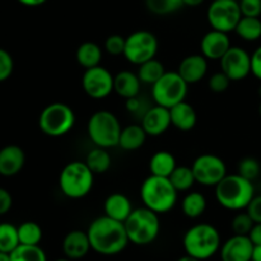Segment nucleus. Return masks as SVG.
<instances>
[{"label":"nucleus","mask_w":261,"mask_h":261,"mask_svg":"<svg viewBox=\"0 0 261 261\" xmlns=\"http://www.w3.org/2000/svg\"><path fill=\"white\" fill-rule=\"evenodd\" d=\"M140 106H142V102H140V99L138 98V97H133V98L126 99V102H125V107H126L127 111L132 112V114L139 111Z\"/></svg>","instance_id":"49530a36"},{"label":"nucleus","mask_w":261,"mask_h":261,"mask_svg":"<svg viewBox=\"0 0 261 261\" xmlns=\"http://www.w3.org/2000/svg\"><path fill=\"white\" fill-rule=\"evenodd\" d=\"M160 214L150 209H133L132 214L124 222L127 237L132 244L138 246H145L155 241L161 231Z\"/></svg>","instance_id":"39448f33"},{"label":"nucleus","mask_w":261,"mask_h":261,"mask_svg":"<svg viewBox=\"0 0 261 261\" xmlns=\"http://www.w3.org/2000/svg\"><path fill=\"white\" fill-rule=\"evenodd\" d=\"M189 84L177 71H166L152 86V98L155 105L171 109L185 101Z\"/></svg>","instance_id":"1a4fd4ad"},{"label":"nucleus","mask_w":261,"mask_h":261,"mask_svg":"<svg viewBox=\"0 0 261 261\" xmlns=\"http://www.w3.org/2000/svg\"><path fill=\"white\" fill-rule=\"evenodd\" d=\"M196 184L203 186L216 188L228 173L227 166L221 157L211 153H205L195 158L191 165Z\"/></svg>","instance_id":"f8f14e48"},{"label":"nucleus","mask_w":261,"mask_h":261,"mask_svg":"<svg viewBox=\"0 0 261 261\" xmlns=\"http://www.w3.org/2000/svg\"><path fill=\"white\" fill-rule=\"evenodd\" d=\"M182 245L188 255L201 261L208 260L221 250V234L212 224L199 223L185 232Z\"/></svg>","instance_id":"20e7f679"},{"label":"nucleus","mask_w":261,"mask_h":261,"mask_svg":"<svg viewBox=\"0 0 261 261\" xmlns=\"http://www.w3.org/2000/svg\"><path fill=\"white\" fill-rule=\"evenodd\" d=\"M255 196L252 181L241 175H227L216 186V199L222 208L227 211L240 212L247 208Z\"/></svg>","instance_id":"f03ea898"},{"label":"nucleus","mask_w":261,"mask_h":261,"mask_svg":"<svg viewBox=\"0 0 261 261\" xmlns=\"http://www.w3.org/2000/svg\"><path fill=\"white\" fill-rule=\"evenodd\" d=\"M181 208H182V213L188 218H199V217L205 213L206 198L199 191H190V193L184 196Z\"/></svg>","instance_id":"bb28decb"},{"label":"nucleus","mask_w":261,"mask_h":261,"mask_svg":"<svg viewBox=\"0 0 261 261\" xmlns=\"http://www.w3.org/2000/svg\"><path fill=\"white\" fill-rule=\"evenodd\" d=\"M250 240L254 245H261V223H255L249 233Z\"/></svg>","instance_id":"a18cd8bd"},{"label":"nucleus","mask_w":261,"mask_h":261,"mask_svg":"<svg viewBox=\"0 0 261 261\" xmlns=\"http://www.w3.org/2000/svg\"><path fill=\"white\" fill-rule=\"evenodd\" d=\"M240 9L242 17H255L261 15V0H240Z\"/></svg>","instance_id":"a19ab883"},{"label":"nucleus","mask_w":261,"mask_h":261,"mask_svg":"<svg viewBox=\"0 0 261 261\" xmlns=\"http://www.w3.org/2000/svg\"><path fill=\"white\" fill-rule=\"evenodd\" d=\"M231 46L228 33L217 30L206 32L200 41L201 55L208 60H221Z\"/></svg>","instance_id":"dca6fc26"},{"label":"nucleus","mask_w":261,"mask_h":261,"mask_svg":"<svg viewBox=\"0 0 261 261\" xmlns=\"http://www.w3.org/2000/svg\"><path fill=\"white\" fill-rule=\"evenodd\" d=\"M13 204L12 195L9 194V191L5 190V189L0 188V216L3 214H7L10 211Z\"/></svg>","instance_id":"c03bdc74"},{"label":"nucleus","mask_w":261,"mask_h":261,"mask_svg":"<svg viewBox=\"0 0 261 261\" xmlns=\"http://www.w3.org/2000/svg\"><path fill=\"white\" fill-rule=\"evenodd\" d=\"M20 245H40L42 240V229L36 222H24L18 227Z\"/></svg>","instance_id":"72a5a7b5"},{"label":"nucleus","mask_w":261,"mask_h":261,"mask_svg":"<svg viewBox=\"0 0 261 261\" xmlns=\"http://www.w3.org/2000/svg\"><path fill=\"white\" fill-rule=\"evenodd\" d=\"M229 84H231V79L223 73V71H218L211 75L208 79V87L212 92L214 93H223L228 89Z\"/></svg>","instance_id":"4c0bfd02"},{"label":"nucleus","mask_w":261,"mask_h":261,"mask_svg":"<svg viewBox=\"0 0 261 261\" xmlns=\"http://www.w3.org/2000/svg\"><path fill=\"white\" fill-rule=\"evenodd\" d=\"M147 137L148 134L143 129L142 125H127V126L122 127L121 130V134H120L119 139V147H121V149L126 150V152L138 150L139 148H142L144 145Z\"/></svg>","instance_id":"b1692460"},{"label":"nucleus","mask_w":261,"mask_h":261,"mask_svg":"<svg viewBox=\"0 0 261 261\" xmlns=\"http://www.w3.org/2000/svg\"><path fill=\"white\" fill-rule=\"evenodd\" d=\"M10 261H47L40 245H19L10 252Z\"/></svg>","instance_id":"7c9ffc66"},{"label":"nucleus","mask_w":261,"mask_h":261,"mask_svg":"<svg viewBox=\"0 0 261 261\" xmlns=\"http://www.w3.org/2000/svg\"><path fill=\"white\" fill-rule=\"evenodd\" d=\"M105 216L124 223L132 214L133 205L130 199L121 193H114L106 198L103 203Z\"/></svg>","instance_id":"4be33fe9"},{"label":"nucleus","mask_w":261,"mask_h":261,"mask_svg":"<svg viewBox=\"0 0 261 261\" xmlns=\"http://www.w3.org/2000/svg\"><path fill=\"white\" fill-rule=\"evenodd\" d=\"M259 114H260V116H261V102H260V106H259Z\"/></svg>","instance_id":"5fc2aeb1"},{"label":"nucleus","mask_w":261,"mask_h":261,"mask_svg":"<svg viewBox=\"0 0 261 261\" xmlns=\"http://www.w3.org/2000/svg\"><path fill=\"white\" fill-rule=\"evenodd\" d=\"M254 244L249 236L233 234L221 246L222 261H251Z\"/></svg>","instance_id":"2eb2a0df"},{"label":"nucleus","mask_w":261,"mask_h":261,"mask_svg":"<svg viewBox=\"0 0 261 261\" xmlns=\"http://www.w3.org/2000/svg\"><path fill=\"white\" fill-rule=\"evenodd\" d=\"M219 61L221 70L231 82L244 81L251 73V55L240 46H231Z\"/></svg>","instance_id":"4468645a"},{"label":"nucleus","mask_w":261,"mask_h":261,"mask_svg":"<svg viewBox=\"0 0 261 261\" xmlns=\"http://www.w3.org/2000/svg\"><path fill=\"white\" fill-rule=\"evenodd\" d=\"M121 125L119 119L107 110H99L94 112L87 124V133L89 139L96 147L109 148L119 145L120 134H121Z\"/></svg>","instance_id":"0eeeda50"},{"label":"nucleus","mask_w":261,"mask_h":261,"mask_svg":"<svg viewBox=\"0 0 261 261\" xmlns=\"http://www.w3.org/2000/svg\"><path fill=\"white\" fill-rule=\"evenodd\" d=\"M75 124V114L66 103L54 102L41 111L38 126L43 134L48 137H63L71 132Z\"/></svg>","instance_id":"6e6552de"},{"label":"nucleus","mask_w":261,"mask_h":261,"mask_svg":"<svg viewBox=\"0 0 261 261\" xmlns=\"http://www.w3.org/2000/svg\"><path fill=\"white\" fill-rule=\"evenodd\" d=\"M94 173L86 162L73 161L61 170L59 176V188L69 199H82L93 189Z\"/></svg>","instance_id":"423d86ee"},{"label":"nucleus","mask_w":261,"mask_h":261,"mask_svg":"<svg viewBox=\"0 0 261 261\" xmlns=\"http://www.w3.org/2000/svg\"><path fill=\"white\" fill-rule=\"evenodd\" d=\"M166 73L165 65L161 63L157 59H150V60L145 61V63L140 64L138 68V76H139L140 82L144 84H153Z\"/></svg>","instance_id":"c756f323"},{"label":"nucleus","mask_w":261,"mask_h":261,"mask_svg":"<svg viewBox=\"0 0 261 261\" xmlns=\"http://www.w3.org/2000/svg\"><path fill=\"white\" fill-rule=\"evenodd\" d=\"M55 261H73V260H70V259H68V257H66V259H59V260H55Z\"/></svg>","instance_id":"864d4df0"},{"label":"nucleus","mask_w":261,"mask_h":261,"mask_svg":"<svg viewBox=\"0 0 261 261\" xmlns=\"http://www.w3.org/2000/svg\"><path fill=\"white\" fill-rule=\"evenodd\" d=\"M19 245L18 227L10 223H0V251L10 254Z\"/></svg>","instance_id":"473e14b6"},{"label":"nucleus","mask_w":261,"mask_h":261,"mask_svg":"<svg viewBox=\"0 0 261 261\" xmlns=\"http://www.w3.org/2000/svg\"><path fill=\"white\" fill-rule=\"evenodd\" d=\"M91 249L105 256L117 255L126 249L129 244L126 229L122 222L102 216L91 222L87 229Z\"/></svg>","instance_id":"f257e3e1"},{"label":"nucleus","mask_w":261,"mask_h":261,"mask_svg":"<svg viewBox=\"0 0 261 261\" xmlns=\"http://www.w3.org/2000/svg\"><path fill=\"white\" fill-rule=\"evenodd\" d=\"M91 249V242H89L88 234L84 231L74 229L70 231L63 241V251L68 259L79 260L83 259Z\"/></svg>","instance_id":"aec40b11"},{"label":"nucleus","mask_w":261,"mask_h":261,"mask_svg":"<svg viewBox=\"0 0 261 261\" xmlns=\"http://www.w3.org/2000/svg\"><path fill=\"white\" fill-rule=\"evenodd\" d=\"M18 2L25 7H40V5L45 4L47 0H18Z\"/></svg>","instance_id":"de8ad7c7"},{"label":"nucleus","mask_w":261,"mask_h":261,"mask_svg":"<svg viewBox=\"0 0 261 261\" xmlns=\"http://www.w3.org/2000/svg\"><path fill=\"white\" fill-rule=\"evenodd\" d=\"M259 94H260V97H261V86H260V88H259Z\"/></svg>","instance_id":"6e6d98bb"},{"label":"nucleus","mask_w":261,"mask_h":261,"mask_svg":"<svg viewBox=\"0 0 261 261\" xmlns=\"http://www.w3.org/2000/svg\"><path fill=\"white\" fill-rule=\"evenodd\" d=\"M261 166L256 158L246 157L242 158L239 163V175L247 178L250 181H254L260 175Z\"/></svg>","instance_id":"e433bc0d"},{"label":"nucleus","mask_w":261,"mask_h":261,"mask_svg":"<svg viewBox=\"0 0 261 261\" xmlns=\"http://www.w3.org/2000/svg\"><path fill=\"white\" fill-rule=\"evenodd\" d=\"M140 125L149 137L162 135L171 126L170 109H166V107L160 106V105L150 107L143 115L142 124Z\"/></svg>","instance_id":"f3484780"},{"label":"nucleus","mask_w":261,"mask_h":261,"mask_svg":"<svg viewBox=\"0 0 261 261\" xmlns=\"http://www.w3.org/2000/svg\"><path fill=\"white\" fill-rule=\"evenodd\" d=\"M171 125L180 132H190L198 122L195 109L186 101L180 102L170 109Z\"/></svg>","instance_id":"412c9836"},{"label":"nucleus","mask_w":261,"mask_h":261,"mask_svg":"<svg viewBox=\"0 0 261 261\" xmlns=\"http://www.w3.org/2000/svg\"><path fill=\"white\" fill-rule=\"evenodd\" d=\"M0 261H10V254L0 251Z\"/></svg>","instance_id":"603ef678"},{"label":"nucleus","mask_w":261,"mask_h":261,"mask_svg":"<svg viewBox=\"0 0 261 261\" xmlns=\"http://www.w3.org/2000/svg\"><path fill=\"white\" fill-rule=\"evenodd\" d=\"M241 17L237 0H213L206 10V19L212 30L226 33L234 31Z\"/></svg>","instance_id":"9b49d317"},{"label":"nucleus","mask_w":261,"mask_h":261,"mask_svg":"<svg viewBox=\"0 0 261 261\" xmlns=\"http://www.w3.org/2000/svg\"><path fill=\"white\" fill-rule=\"evenodd\" d=\"M14 70V61L12 55L4 48H0V83L7 81Z\"/></svg>","instance_id":"ea45409f"},{"label":"nucleus","mask_w":261,"mask_h":261,"mask_svg":"<svg viewBox=\"0 0 261 261\" xmlns=\"http://www.w3.org/2000/svg\"><path fill=\"white\" fill-rule=\"evenodd\" d=\"M176 167H177V163H176L175 155L167 150H158L149 160L150 175L170 177Z\"/></svg>","instance_id":"393cba45"},{"label":"nucleus","mask_w":261,"mask_h":261,"mask_svg":"<svg viewBox=\"0 0 261 261\" xmlns=\"http://www.w3.org/2000/svg\"><path fill=\"white\" fill-rule=\"evenodd\" d=\"M177 73L188 84L199 83L208 73V59L201 54H193L181 60Z\"/></svg>","instance_id":"a211bd4d"},{"label":"nucleus","mask_w":261,"mask_h":261,"mask_svg":"<svg viewBox=\"0 0 261 261\" xmlns=\"http://www.w3.org/2000/svg\"><path fill=\"white\" fill-rule=\"evenodd\" d=\"M140 86H142V82L137 73H133L130 70H122L114 75V92L117 96L125 99L138 97L140 92Z\"/></svg>","instance_id":"5701e85b"},{"label":"nucleus","mask_w":261,"mask_h":261,"mask_svg":"<svg viewBox=\"0 0 261 261\" xmlns=\"http://www.w3.org/2000/svg\"><path fill=\"white\" fill-rule=\"evenodd\" d=\"M105 50L112 56L124 55L125 37L120 35H111L105 41Z\"/></svg>","instance_id":"58836bf2"},{"label":"nucleus","mask_w":261,"mask_h":261,"mask_svg":"<svg viewBox=\"0 0 261 261\" xmlns=\"http://www.w3.org/2000/svg\"><path fill=\"white\" fill-rule=\"evenodd\" d=\"M251 74L261 81V46L256 48L251 55Z\"/></svg>","instance_id":"37998d69"},{"label":"nucleus","mask_w":261,"mask_h":261,"mask_svg":"<svg viewBox=\"0 0 261 261\" xmlns=\"http://www.w3.org/2000/svg\"><path fill=\"white\" fill-rule=\"evenodd\" d=\"M25 163V154L18 145H7L0 149V175L12 177L22 171Z\"/></svg>","instance_id":"6ab92c4d"},{"label":"nucleus","mask_w":261,"mask_h":261,"mask_svg":"<svg viewBox=\"0 0 261 261\" xmlns=\"http://www.w3.org/2000/svg\"><path fill=\"white\" fill-rule=\"evenodd\" d=\"M82 88L91 98L103 99L114 92V75L101 65L86 69L82 75Z\"/></svg>","instance_id":"ddd939ff"},{"label":"nucleus","mask_w":261,"mask_h":261,"mask_svg":"<svg viewBox=\"0 0 261 261\" xmlns=\"http://www.w3.org/2000/svg\"><path fill=\"white\" fill-rule=\"evenodd\" d=\"M84 162L87 163L89 170L94 175H99V173H105L110 170V167H111V155L105 148L96 147L89 150Z\"/></svg>","instance_id":"cd10ccee"},{"label":"nucleus","mask_w":261,"mask_h":261,"mask_svg":"<svg viewBox=\"0 0 261 261\" xmlns=\"http://www.w3.org/2000/svg\"><path fill=\"white\" fill-rule=\"evenodd\" d=\"M251 261H261V245H254Z\"/></svg>","instance_id":"09e8293b"},{"label":"nucleus","mask_w":261,"mask_h":261,"mask_svg":"<svg viewBox=\"0 0 261 261\" xmlns=\"http://www.w3.org/2000/svg\"><path fill=\"white\" fill-rule=\"evenodd\" d=\"M148 10L155 15H168L184 7L182 0H145Z\"/></svg>","instance_id":"f704fd0d"},{"label":"nucleus","mask_w":261,"mask_h":261,"mask_svg":"<svg viewBox=\"0 0 261 261\" xmlns=\"http://www.w3.org/2000/svg\"><path fill=\"white\" fill-rule=\"evenodd\" d=\"M168 178L178 193L180 191H189L193 188L194 184H196L193 170L188 166H177Z\"/></svg>","instance_id":"2f4dec72"},{"label":"nucleus","mask_w":261,"mask_h":261,"mask_svg":"<svg viewBox=\"0 0 261 261\" xmlns=\"http://www.w3.org/2000/svg\"><path fill=\"white\" fill-rule=\"evenodd\" d=\"M255 222L252 221V218L250 217V214L247 212H242V213L236 214L232 219L231 228L233 231V234H241V236H249V233L251 232L252 227H254Z\"/></svg>","instance_id":"c9c22d12"},{"label":"nucleus","mask_w":261,"mask_h":261,"mask_svg":"<svg viewBox=\"0 0 261 261\" xmlns=\"http://www.w3.org/2000/svg\"><path fill=\"white\" fill-rule=\"evenodd\" d=\"M177 261H201V260H199V259H196V257H193V256H190V255L186 254L185 256H181Z\"/></svg>","instance_id":"3c124183"},{"label":"nucleus","mask_w":261,"mask_h":261,"mask_svg":"<svg viewBox=\"0 0 261 261\" xmlns=\"http://www.w3.org/2000/svg\"><path fill=\"white\" fill-rule=\"evenodd\" d=\"M75 59L76 63L84 69L98 66L102 60V48L94 42H83L76 48Z\"/></svg>","instance_id":"a878e982"},{"label":"nucleus","mask_w":261,"mask_h":261,"mask_svg":"<svg viewBox=\"0 0 261 261\" xmlns=\"http://www.w3.org/2000/svg\"><path fill=\"white\" fill-rule=\"evenodd\" d=\"M234 32L247 42H254L261 37V20L255 17H241L237 23Z\"/></svg>","instance_id":"c85d7f7f"},{"label":"nucleus","mask_w":261,"mask_h":261,"mask_svg":"<svg viewBox=\"0 0 261 261\" xmlns=\"http://www.w3.org/2000/svg\"><path fill=\"white\" fill-rule=\"evenodd\" d=\"M157 51L158 40L149 31H135L125 37L124 58L134 65L139 66L145 61L154 59Z\"/></svg>","instance_id":"9d476101"},{"label":"nucleus","mask_w":261,"mask_h":261,"mask_svg":"<svg viewBox=\"0 0 261 261\" xmlns=\"http://www.w3.org/2000/svg\"><path fill=\"white\" fill-rule=\"evenodd\" d=\"M246 212L250 214L255 223H261V195H255L247 205Z\"/></svg>","instance_id":"79ce46f5"},{"label":"nucleus","mask_w":261,"mask_h":261,"mask_svg":"<svg viewBox=\"0 0 261 261\" xmlns=\"http://www.w3.org/2000/svg\"><path fill=\"white\" fill-rule=\"evenodd\" d=\"M184 5L185 7H199V5H201L204 3V0H182Z\"/></svg>","instance_id":"8fccbe9b"},{"label":"nucleus","mask_w":261,"mask_h":261,"mask_svg":"<svg viewBox=\"0 0 261 261\" xmlns=\"http://www.w3.org/2000/svg\"><path fill=\"white\" fill-rule=\"evenodd\" d=\"M178 191L168 177L150 175L140 186V199L145 208L165 214L172 211L177 203Z\"/></svg>","instance_id":"7ed1b4c3"}]
</instances>
